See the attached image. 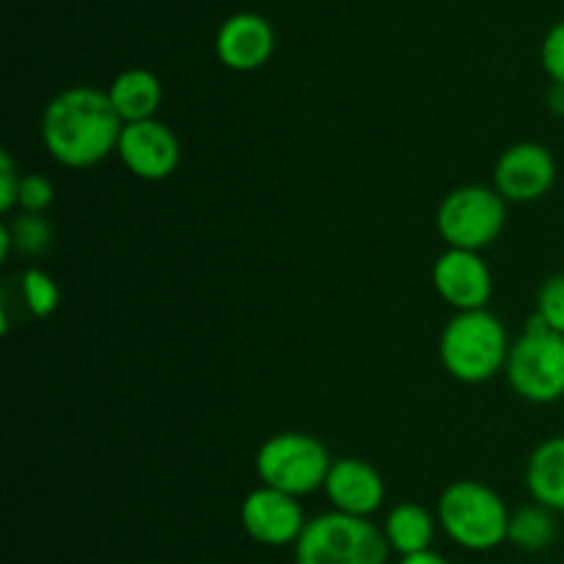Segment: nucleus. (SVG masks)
Instances as JSON below:
<instances>
[{"label": "nucleus", "mask_w": 564, "mask_h": 564, "mask_svg": "<svg viewBox=\"0 0 564 564\" xmlns=\"http://www.w3.org/2000/svg\"><path fill=\"white\" fill-rule=\"evenodd\" d=\"M389 554L383 529L336 510L308 518L295 543V564H386Z\"/></svg>", "instance_id": "obj_4"}, {"label": "nucleus", "mask_w": 564, "mask_h": 564, "mask_svg": "<svg viewBox=\"0 0 564 564\" xmlns=\"http://www.w3.org/2000/svg\"><path fill=\"white\" fill-rule=\"evenodd\" d=\"M556 185V160L549 147L521 141L507 147L494 165V187L507 204L540 202Z\"/></svg>", "instance_id": "obj_8"}, {"label": "nucleus", "mask_w": 564, "mask_h": 564, "mask_svg": "<svg viewBox=\"0 0 564 564\" xmlns=\"http://www.w3.org/2000/svg\"><path fill=\"white\" fill-rule=\"evenodd\" d=\"M3 229L9 231L11 248L17 253H25V257H39L50 248L53 242V226L47 224L44 215H28L20 213L11 220H6Z\"/></svg>", "instance_id": "obj_19"}, {"label": "nucleus", "mask_w": 564, "mask_h": 564, "mask_svg": "<svg viewBox=\"0 0 564 564\" xmlns=\"http://www.w3.org/2000/svg\"><path fill=\"white\" fill-rule=\"evenodd\" d=\"M507 383L532 405H551L564 397V336L554 334L538 314L527 319L507 358Z\"/></svg>", "instance_id": "obj_5"}, {"label": "nucleus", "mask_w": 564, "mask_h": 564, "mask_svg": "<svg viewBox=\"0 0 564 564\" xmlns=\"http://www.w3.org/2000/svg\"><path fill=\"white\" fill-rule=\"evenodd\" d=\"M556 540V518L554 512L545 510L540 505L518 507L510 516V532H507V543L516 549L529 551H545Z\"/></svg>", "instance_id": "obj_17"}, {"label": "nucleus", "mask_w": 564, "mask_h": 564, "mask_svg": "<svg viewBox=\"0 0 564 564\" xmlns=\"http://www.w3.org/2000/svg\"><path fill=\"white\" fill-rule=\"evenodd\" d=\"M22 301L25 308L31 312V317L47 319L58 312L61 306V290L55 284V279L50 273H44L42 268H28L20 279Z\"/></svg>", "instance_id": "obj_18"}, {"label": "nucleus", "mask_w": 564, "mask_h": 564, "mask_svg": "<svg viewBox=\"0 0 564 564\" xmlns=\"http://www.w3.org/2000/svg\"><path fill=\"white\" fill-rule=\"evenodd\" d=\"M433 290L441 301L457 312H479L488 308L494 297V273L482 253L446 248L433 264Z\"/></svg>", "instance_id": "obj_11"}, {"label": "nucleus", "mask_w": 564, "mask_h": 564, "mask_svg": "<svg viewBox=\"0 0 564 564\" xmlns=\"http://www.w3.org/2000/svg\"><path fill=\"white\" fill-rule=\"evenodd\" d=\"M510 347V334L494 312H457L441 330L438 358L457 383L479 386L505 372Z\"/></svg>", "instance_id": "obj_2"}, {"label": "nucleus", "mask_w": 564, "mask_h": 564, "mask_svg": "<svg viewBox=\"0 0 564 564\" xmlns=\"http://www.w3.org/2000/svg\"><path fill=\"white\" fill-rule=\"evenodd\" d=\"M121 165L143 182H163L176 174L182 160V143L165 121L147 119L124 124L116 147Z\"/></svg>", "instance_id": "obj_10"}, {"label": "nucleus", "mask_w": 564, "mask_h": 564, "mask_svg": "<svg viewBox=\"0 0 564 564\" xmlns=\"http://www.w3.org/2000/svg\"><path fill=\"white\" fill-rule=\"evenodd\" d=\"M545 99H549V108L554 110L556 116H564V86H551L549 94H545Z\"/></svg>", "instance_id": "obj_25"}, {"label": "nucleus", "mask_w": 564, "mask_h": 564, "mask_svg": "<svg viewBox=\"0 0 564 564\" xmlns=\"http://www.w3.org/2000/svg\"><path fill=\"white\" fill-rule=\"evenodd\" d=\"M242 532L259 545L268 549H284L295 545L306 529L308 518L303 512L301 499L284 494V490L259 485L242 499L240 505Z\"/></svg>", "instance_id": "obj_9"}, {"label": "nucleus", "mask_w": 564, "mask_h": 564, "mask_svg": "<svg viewBox=\"0 0 564 564\" xmlns=\"http://www.w3.org/2000/svg\"><path fill=\"white\" fill-rule=\"evenodd\" d=\"M435 226L446 248L482 253L505 231L507 202L496 187L460 185L444 196L435 215Z\"/></svg>", "instance_id": "obj_7"}, {"label": "nucleus", "mask_w": 564, "mask_h": 564, "mask_svg": "<svg viewBox=\"0 0 564 564\" xmlns=\"http://www.w3.org/2000/svg\"><path fill=\"white\" fill-rule=\"evenodd\" d=\"M538 314L554 334L564 336V273L551 275L538 292Z\"/></svg>", "instance_id": "obj_20"}, {"label": "nucleus", "mask_w": 564, "mask_h": 564, "mask_svg": "<svg viewBox=\"0 0 564 564\" xmlns=\"http://www.w3.org/2000/svg\"><path fill=\"white\" fill-rule=\"evenodd\" d=\"M540 61H543V69L551 77V83L564 86V20L545 33Z\"/></svg>", "instance_id": "obj_22"}, {"label": "nucleus", "mask_w": 564, "mask_h": 564, "mask_svg": "<svg viewBox=\"0 0 564 564\" xmlns=\"http://www.w3.org/2000/svg\"><path fill=\"white\" fill-rule=\"evenodd\" d=\"M22 174L17 171L14 158L9 152H0V213L11 215L17 209Z\"/></svg>", "instance_id": "obj_23"}, {"label": "nucleus", "mask_w": 564, "mask_h": 564, "mask_svg": "<svg viewBox=\"0 0 564 564\" xmlns=\"http://www.w3.org/2000/svg\"><path fill=\"white\" fill-rule=\"evenodd\" d=\"M323 490L336 512L356 518H372L386 501L383 474L361 457H336Z\"/></svg>", "instance_id": "obj_12"}, {"label": "nucleus", "mask_w": 564, "mask_h": 564, "mask_svg": "<svg viewBox=\"0 0 564 564\" xmlns=\"http://www.w3.org/2000/svg\"><path fill=\"white\" fill-rule=\"evenodd\" d=\"M383 538L394 554L413 556L422 551H433L435 532H438V518L427 507L416 501H400L389 510L383 521Z\"/></svg>", "instance_id": "obj_16"}, {"label": "nucleus", "mask_w": 564, "mask_h": 564, "mask_svg": "<svg viewBox=\"0 0 564 564\" xmlns=\"http://www.w3.org/2000/svg\"><path fill=\"white\" fill-rule=\"evenodd\" d=\"M275 50V31L264 17L240 11L224 20L215 36V53L226 69L253 72L270 61Z\"/></svg>", "instance_id": "obj_13"}, {"label": "nucleus", "mask_w": 564, "mask_h": 564, "mask_svg": "<svg viewBox=\"0 0 564 564\" xmlns=\"http://www.w3.org/2000/svg\"><path fill=\"white\" fill-rule=\"evenodd\" d=\"M334 457L328 446L308 433H275L259 446L253 457L259 485L284 490V494L303 499L325 488Z\"/></svg>", "instance_id": "obj_6"}, {"label": "nucleus", "mask_w": 564, "mask_h": 564, "mask_svg": "<svg viewBox=\"0 0 564 564\" xmlns=\"http://www.w3.org/2000/svg\"><path fill=\"white\" fill-rule=\"evenodd\" d=\"M400 564H452L446 556L435 554V551H422V554H413V556H402Z\"/></svg>", "instance_id": "obj_24"}, {"label": "nucleus", "mask_w": 564, "mask_h": 564, "mask_svg": "<svg viewBox=\"0 0 564 564\" xmlns=\"http://www.w3.org/2000/svg\"><path fill=\"white\" fill-rule=\"evenodd\" d=\"M108 97L113 110L124 124L135 121L158 119V108L163 105V83L154 72L132 66V69L119 72L108 88Z\"/></svg>", "instance_id": "obj_15"}, {"label": "nucleus", "mask_w": 564, "mask_h": 564, "mask_svg": "<svg viewBox=\"0 0 564 564\" xmlns=\"http://www.w3.org/2000/svg\"><path fill=\"white\" fill-rule=\"evenodd\" d=\"M527 490L534 505L564 512V435L540 441L527 460Z\"/></svg>", "instance_id": "obj_14"}, {"label": "nucleus", "mask_w": 564, "mask_h": 564, "mask_svg": "<svg viewBox=\"0 0 564 564\" xmlns=\"http://www.w3.org/2000/svg\"><path fill=\"white\" fill-rule=\"evenodd\" d=\"M510 516L505 499L490 485L477 479H457L446 485L435 507L441 532L474 554L496 551L507 543Z\"/></svg>", "instance_id": "obj_3"}, {"label": "nucleus", "mask_w": 564, "mask_h": 564, "mask_svg": "<svg viewBox=\"0 0 564 564\" xmlns=\"http://www.w3.org/2000/svg\"><path fill=\"white\" fill-rule=\"evenodd\" d=\"M55 202V187L47 176L25 174L20 182V196H17V209L28 215H44Z\"/></svg>", "instance_id": "obj_21"}, {"label": "nucleus", "mask_w": 564, "mask_h": 564, "mask_svg": "<svg viewBox=\"0 0 564 564\" xmlns=\"http://www.w3.org/2000/svg\"><path fill=\"white\" fill-rule=\"evenodd\" d=\"M124 121L110 105L108 91L72 86L55 94L42 113V143L64 169H94L119 147Z\"/></svg>", "instance_id": "obj_1"}]
</instances>
